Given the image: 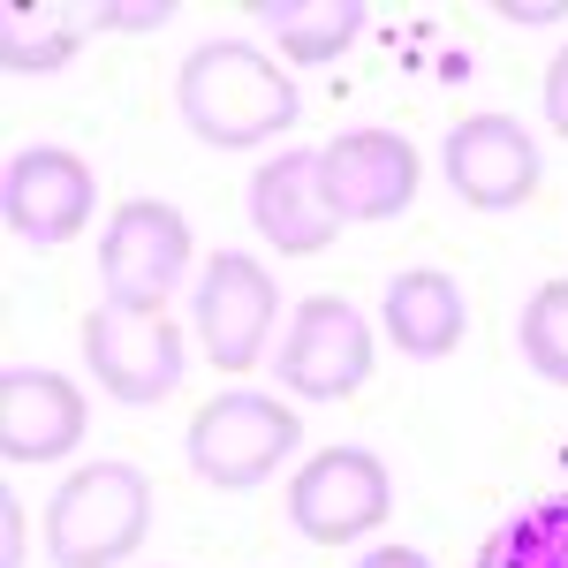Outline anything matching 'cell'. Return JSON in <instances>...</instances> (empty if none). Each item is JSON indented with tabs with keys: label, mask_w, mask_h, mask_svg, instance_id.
<instances>
[{
	"label": "cell",
	"mask_w": 568,
	"mask_h": 568,
	"mask_svg": "<svg viewBox=\"0 0 568 568\" xmlns=\"http://www.w3.org/2000/svg\"><path fill=\"white\" fill-rule=\"evenodd\" d=\"M91 8V31H160V23H168V16H175V0H144V8H136V0H84Z\"/></svg>",
	"instance_id": "obj_19"
},
{
	"label": "cell",
	"mask_w": 568,
	"mask_h": 568,
	"mask_svg": "<svg viewBox=\"0 0 568 568\" xmlns=\"http://www.w3.org/2000/svg\"><path fill=\"white\" fill-rule=\"evenodd\" d=\"M516 342H524V364L538 372V379L568 387V281H546V288L524 304Z\"/></svg>",
	"instance_id": "obj_18"
},
{
	"label": "cell",
	"mask_w": 568,
	"mask_h": 568,
	"mask_svg": "<svg viewBox=\"0 0 568 568\" xmlns=\"http://www.w3.org/2000/svg\"><path fill=\"white\" fill-rule=\"evenodd\" d=\"M190 265V220L160 197H130L114 205L106 235H99V288L114 311H160L182 288Z\"/></svg>",
	"instance_id": "obj_4"
},
{
	"label": "cell",
	"mask_w": 568,
	"mask_h": 568,
	"mask_svg": "<svg viewBox=\"0 0 568 568\" xmlns=\"http://www.w3.org/2000/svg\"><path fill=\"white\" fill-rule=\"evenodd\" d=\"M546 122H554V136H568V45L554 53V69H546Z\"/></svg>",
	"instance_id": "obj_20"
},
{
	"label": "cell",
	"mask_w": 568,
	"mask_h": 568,
	"mask_svg": "<svg viewBox=\"0 0 568 568\" xmlns=\"http://www.w3.org/2000/svg\"><path fill=\"white\" fill-rule=\"evenodd\" d=\"M84 39H91V8H77V0H31V8H8L0 16V61L16 77L69 69Z\"/></svg>",
	"instance_id": "obj_16"
},
{
	"label": "cell",
	"mask_w": 568,
	"mask_h": 568,
	"mask_svg": "<svg viewBox=\"0 0 568 568\" xmlns=\"http://www.w3.org/2000/svg\"><path fill=\"white\" fill-rule=\"evenodd\" d=\"M84 387L45 372V364H16L0 372V455L8 463H61L69 447H84Z\"/></svg>",
	"instance_id": "obj_12"
},
{
	"label": "cell",
	"mask_w": 568,
	"mask_h": 568,
	"mask_svg": "<svg viewBox=\"0 0 568 568\" xmlns=\"http://www.w3.org/2000/svg\"><path fill=\"white\" fill-rule=\"evenodd\" d=\"M251 23H265V39L281 45L288 61H342L356 39H364V23H372V8L364 0H251Z\"/></svg>",
	"instance_id": "obj_15"
},
{
	"label": "cell",
	"mask_w": 568,
	"mask_h": 568,
	"mask_svg": "<svg viewBox=\"0 0 568 568\" xmlns=\"http://www.w3.org/2000/svg\"><path fill=\"white\" fill-rule=\"evenodd\" d=\"M243 197H251V227L281 258H318L342 235V220L326 205V182H318V152H273Z\"/></svg>",
	"instance_id": "obj_13"
},
{
	"label": "cell",
	"mask_w": 568,
	"mask_h": 568,
	"mask_svg": "<svg viewBox=\"0 0 568 568\" xmlns=\"http://www.w3.org/2000/svg\"><path fill=\"white\" fill-rule=\"evenodd\" d=\"M281 318V288L251 251H213L197 281V342L220 372H251L265 356V334Z\"/></svg>",
	"instance_id": "obj_9"
},
{
	"label": "cell",
	"mask_w": 568,
	"mask_h": 568,
	"mask_svg": "<svg viewBox=\"0 0 568 568\" xmlns=\"http://www.w3.org/2000/svg\"><path fill=\"white\" fill-rule=\"evenodd\" d=\"M478 568H568V493H546V500L516 508L485 538Z\"/></svg>",
	"instance_id": "obj_17"
},
{
	"label": "cell",
	"mask_w": 568,
	"mask_h": 568,
	"mask_svg": "<svg viewBox=\"0 0 568 568\" xmlns=\"http://www.w3.org/2000/svg\"><path fill=\"white\" fill-rule=\"evenodd\" d=\"M175 106L197 144L213 152H251L265 136L296 130L304 91L288 84V69L251 39H205L175 77Z\"/></svg>",
	"instance_id": "obj_1"
},
{
	"label": "cell",
	"mask_w": 568,
	"mask_h": 568,
	"mask_svg": "<svg viewBox=\"0 0 568 568\" xmlns=\"http://www.w3.org/2000/svg\"><path fill=\"white\" fill-rule=\"evenodd\" d=\"M304 447V425H296V409L288 402H273V394H213L197 417H190V470L220 493H251L265 485L288 455Z\"/></svg>",
	"instance_id": "obj_3"
},
{
	"label": "cell",
	"mask_w": 568,
	"mask_h": 568,
	"mask_svg": "<svg viewBox=\"0 0 568 568\" xmlns=\"http://www.w3.org/2000/svg\"><path fill=\"white\" fill-rule=\"evenodd\" d=\"M356 568H433V561H425L417 546H379V554H364Z\"/></svg>",
	"instance_id": "obj_23"
},
{
	"label": "cell",
	"mask_w": 568,
	"mask_h": 568,
	"mask_svg": "<svg viewBox=\"0 0 568 568\" xmlns=\"http://www.w3.org/2000/svg\"><path fill=\"white\" fill-rule=\"evenodd\" d=\"M84 364H91V379L114 394V402L152 409V402H168V394L182 387L190 349H182V334L160 318V311L99 304V311H84Z\"/></svg>",
	"instance_id": "obj_6"
},
{
	"label": "cell",
	"mask_w": 568,
	"mask_h": 568,
	"mask_svg": "<svg viewBox=\"0 0 568 568\" xmlns=\"http://www.w3.org/2000/svg\"><path fill=\"white\" fill-rule=\"evenodd\" d=\"M387 508H394V478L372 447H318L288 485V516L311 546H349V538L387 524Z\"/></svg>",
	"instance_id": "obj_7"
},
{
	"label": "cell",
	"mask_w": 568,
	"mask_h": 568,
	"mask_svg": "<svg viewBox=\"0 0 568 568\" xmlns=\"http://www.w3.org/2000/svg\"><path fill=\"white\" fill-rule=\"evenodd\" d=\"M318 182L334 220H402L417 197V144L402 130H349L318 152Z\"/></svg>",
	"instance_id": "obj_11"
},
{
	"label": "cell",
	"mask_w": 568,
	"mask_h": 568,
	"mask_svg": "<svg viewBox=\"0 0 568 568\" xmlns=\"http://www.w3.org/2000/svg\"><path fill=\"white\" fill-rule=\"evenodd\" d=\"M500 23H568V0H500Z\"/></svg>",
	"instance_id": "obj_21"
},
{
	"label": "cell",
	"mask_w": 568,
	"mask_h": 568,
	"mask_svg": "<svg viewBox=\"0 0 568 568\" xmlns=\"http://www.w3.org/2000/svg\"><path fill=\"white\" fill-rule=\"evenodd\" d=\"M273 379L304 402H349L372 379V318L349 296H304L281 334Z\"/></svg>",
	"instance_id": "obj_5"
},
{
	"label": "cell",
	"mask_w": 568,
	"mask_h": 568,
	"mask_svg": "<svg viewBox=\"0 0 568 568\" xmlns=\"http://www.w3.org/2000/svg\"><path fill=\"white\" fill-rule=\"evenodd\" d=\"M439 175L478 213H516L538 190V144L508 114H463L447 130V144H439Z\"/></svg>",
	"instance_id": "obj_10"
},
{
	"label": "cell",
	"mask_w": 568,
	"mask_h": 568,
	"mask_svg": "<svg viewBox=\"0 0 568 568\" xmlns=\"http://www.w3.org/2000/svg\"><path fill=\"white\" fill-rule=\"evenodd\" d=\"M0 568H23V508L0 493Z\"/></svg>",
	"instance_id": "obj_22"
},
{
	"label": "cell",
	"mask_w": 568,
	"mask_h": 568,
	"mask_svg": "<svg viewBox=\"0 0 568 568\" xmlns=\"http://www.w3.org/2000/svg\"><path fill=\"white\" fill-rule=\"evenodd\" d=\"M152 530V478L136 463L99 455L45 500V554L53 568H114L130 561Z\"/></svg>",
	"instance_id": "obj_2"
},
{
	"label": "cell",
	"mask_w": 568,
	"mask_h": 568,
	"mask_svg": "<svg viewBox=\"0 0 568 568\" xmlns=\"http://www.w3.org/2000/svg\"><path fill=\"white\" fill-rule=\"evenodd\" d=\"M470 334V304L439 265H409L387 281V342L402 356H455Z\"/></svg>",
	"instance_id": "obj_14"
},
{
	"label": "cell",
	"mask_w": 568,
	"mask_h": 568,
	"mask_svg": "<svg viewBox=\"0 0 568 568\" xmlns=\"http://www.w3.org/2000/svg\"><path fill=\"white\" fill-rule=\"evenodd\" d=\"M99 213V175L61 144H23L0 175V220L8 235H23L31 251H61L84 235V220Z\"/></svg>",
	"instance_id": "obj_8"
}]
</instances>
